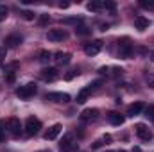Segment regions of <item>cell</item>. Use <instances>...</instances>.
<instances>
[{
	"instance_id": "obj_13",
	"label": "cell",
	"mask_w": 154,
	"mask_h": 152,
	"mask_svg": "<svg viewBox=\"0 0 154 152\" xmlns=\"http://www.w3.org/2000/svg\"><path fill=\"white\" fill-rule=\"evenodd\" d=\"M47 99H48V100H54V102H68V100H70V95H68V93L52 91V93H47Z\"/></svg>"
},
{
	"instance_id": "obj_5",
	"label": "cell",
	"mask_w": 154,
	"mask_h": 152,
	"mask_svg": "<svg viewBox=\"0 0 154 152\" xmlns=\"http://www.w3.org/2000/svg\"><path fill=\"white\" fill-rule=\"evenodd\" d=\"M118 54H120V57H124V59H129L131 57V54H133V45L129 43V39H122V41H118Z\"/></svg>"
},
{
	"instance_id": "obj_12",
	"label": "cell",
	"mask_w": 154,
	"mask_h": 152,
	"mask_svg": "<svg viewBox=\"0 0 154 152\" xmlns=\"http://www.w3.org/2000/svg\"><path fill=\"white\" fill-rule=\"evenodd\" d=\"M99 118V109L95 108H90V109H84L81 113V120L82 122H91V120H97Z\"/></svg>"
},
{
	"instance_id": "obj_14",
	"label": "cell",
	"mask_w": 154,
	"mask_h": 152,
	"mask_svg": "<svg viewBox=\"0 0 154 152\" xmlns=\"http://www.w3.org/2000/svg\"><path fill=\"white\" fill-rule=\"evenodd\" d=\"M4 43H5V48H14V47H18L22 43V36L20 34H9Z\"/></svg>"
},
{
	"instance_id": "obj_7",
	"label": "cell",
	"mask_w": 154,
	"mask_h": 152,
	"mask_svg": "<svg viewBox=\"0 0 154 152\" xmlns=\"http://www.w3.org/2000/svg\"><path fill=\"white\" fill-rule=\"evenodd\" d=\"M77 149V141L74 140V134H66L63 138V143H61V150L63 152H70Z\"/></svg>"
},
{
	"instance_id": "obj_3",
	"label": "cell",
	"mask_w": 154,
	"mask_h": 152,
	"mask_svg": "<svg viewBox=\"0 0 154 152\" xmlns=\"http://www.w3.org/2000/svg\"><path fill=\"white\" fill-rule=\"evenodd\" d=\"M39 129H41V122H39L38 118L29 116V118L25 120V134H27V136H34Z\"/></svg>"
},
{
	"instance_id": "obj_2",
	"label": "cell",
	"mask_w": 154,
	"mask_h": 152,
	"mask_svg": "<svg viewBox=\"0 0 154 152\" xmlns=\"http://www.w3.org/2000/svg\"><path fill=\"white\" fill-rule=\"evenodd\" d=\"M99 84H100V81H95V82L88 84L86 88H82V90H81V91L77 93V104H84V102L88 100L90 93H91V91H95V90L99 88Z\"/></svg>"
},
{
	"instance_id": "obj_9",
	"label": "cell",
	"mask_w": 154,
	"mask_h": 152,
	"mask_svg": "<svg viewBox=\"0 0 154 152\" xmlns=\"http://www.w3.org/2000/svg\"><path fill=\"white\" fill-rule=\"evenodd\" d=\"M7 131H9L13 136H20V132H22V123H20V120H18V118L7 120Z\"/></svg>"
},
{
	"instance_id": "obj_32",
	"label": "cell",
	"mask_w": 154,
	"mask_h": 152,
	"mask_svg": "<svg viewBox=\"0 0 154 152\" xmlns=\"http://www.w3.org/2000/svg\"><path fill=\"white\" fill-rule=\"evenodd\" d=\"M59 5H61V7H63V9H66V7H68V5H70V4H68V2H61V4H59Z\"/></svg>"
},
{
	"instance_id": "obj_10",
	"label": "cell",
	"mask_w": 154,
	"mask_h": 152,
	"mask_svg": "<svg viewBox=\"0 0 154 152\" xmlns=\"http://www.w3.org/2000/svg\"><path fill=\"white\" fill-rule=\"evenodd\" d=\"M61 131H63V125H61V123H54V125L45 132V140H56V138L61 134Z\"/></svg>"
},
{
	"instance_id": "obj_21",
	"label": "cell",
	"mask_w": 154,
	"mask_h": 152,
	"mask_svg": "<svg viewBox=\"0 0 154 152\" xmlns=\"http://www.w3.org/2000/svg\"><path fill=\"white\" fill-rule=\"evenodd\" d=\"M5 131H7V122L0 120V141L5 140Z\"/></svg>"
},
{
	"instance_id": "obj_20",
	"label": "cell",
	"mask_w": 154,
	"mask_h": 152,
	"mask_svg": "<svg viewBox=\"0 0 154 152\" xmlns=\"http://www.w3.org/2000/svg\"><path fill=\"white\" fill-rule=\"evenodd\" d=\"M90 32H91V29H88V27H84V25L75 27V34H77V36H88Z\"/></svg>"
},
{
	"instance_id": "obj_15",
	"label": "cell",
	"mask_w": 154,
	"mask_h": 152,
	"mask_svg": "<svg viewBox=\"0 0 154 152\" xmlns=\"http://www.w3.org/2000/svg\"><path fill=\"white\" fill-rule=\"evenodd\" d=\"M70 59H72V56H70L68 52H56V54H54V61H56L57 65H68Z\"/></svg>"
},
{
	"instance_id": "obj_18",
	"label": "cell",
	"mask_w": 154,
	"mask_h": 152,
	"mask_svg": "<svg viewBox=\"0 0 154 152\" xmlns=\"http://www.w3.org/2000/svg\"><path fill=\"white\" fill-rule=\"evenodd\" d=\"M108 120H109L111 125H122L124 123V116L120 113H116V111H111V113L108 114Z\"/></svg>"
},
{
	"instance_id": "obj_17",
	"label": "cell",
	"mask_w": 154,
	"mask_h": 152,
	"mask_svg": "<svg viewBox=\"0 0 154 152\" xmlns=\"http://www.w3.org/2000/svg\"><path fill=\"white\" fill-rule=\"evenodd\" d=\"M134 27H136L138 31H145V29L149 27V18H145V16H136V18H134Z\"/></svg>"
},
{
	"instance_id": "obj_28",
	"label": "cell",
	"mask_w": 154,
	"mask_h": 152,
	"mask_svg": "<svg viewBox=\"0 0 154 152\" xmlns=\"http://www.w3.org/2000/svg\"><path fill=\"white\" fill-rule=\"evenodd\" d=\"M140 5H142L143 9H152V7H154V2H140Z\"/></svg>"
},
{
	"instance_id": "obj_22",
	"label": "cell",
	"mask_w": 154,
	"mask_h": 152,
	"mask_svg": "<svg viewBox=\"0 0 154 152\" xmlns=\"http://www.w3.org/2000/svg\"><path fill=\"white\" fill-rule=\"evenodd\" d=\"M50 57H52V56H50V52H47V50H41V52H39V61L47 63V61H48Z\"/></svg>"
},
{
	"instance_id": "obj_24",
	"label": "cell",
	"mask_w": 154,
	"mask_h": 152,
	"mask_svg": "<svg viewBox=\"0 0 154 152\" xmlns=\"http://www.w3.org/2000/svg\"><path fill=\"white\" fill-rule=\"evenodd\" d=\"M82 22V18H63V23H75V27H77V23H81Z\"/></svg>"
},
{
	"instance_id": "obj_29",
	"label": "cell",
	"mask_w": 154,
	"mask_h": 152,
	"mask_svg": "<svg viewBox=\"0 0 154 152\" xmlns=\"http://www.w3.org/2000/svg\"><path fill=\"white\" fill-rule=\"evenodd\" d=\"M45 23H48V14H41L39 16V25H45Z\"/></svg>"
},
{
	"instance_id": "obj_30",
	"label": "cell",
	"mask_w": 154,
	"mask_h": 152,
	"mask_svg": "<svg viewBox=\"0 0 154 152\" xmlns=\"http://www.w3.org/2000/svg\"><path fill=\"white\" fill-rule=\"evenodd\" d=\"M147 84H149L151 88H154V74H149V75H147Z\"/></svg>"
},
{
	"instance_id": "obj_1",
	"label": "cell",
	"mask_w": 154,
	"mask_h": 152,
	"mask_svg": "<svg viewBox=\"0 0 154 152\" xmlns=\"http://www.w3.org/2000/svg\"><path fill=\"white\" fill-rule=\"evenodd\" d=\"M36 91H38V86H36L34 82H27V84H23V86H20V88L16 90V97H20V99L25 100V99L34 97Z\"/></svg>"
},
{
	"instance_id": "obj_11",
	"label": "cell",
	"mask_w": 154,
	"mask_h": 152,
	"mask_svg": "<svg viewBox=\"0 0 154 152\" xmlns=\"http://www.w3.org/2000/svg\"><path fill=\"white\" fill-rule=\"evenodd\" d=\"M57 77H59V74H57L56 68H45V70H41V79H43L45 82H52V81H56Z\"/></svg>"
},
{
	"instance_id": "obj_31",
	"label": "cell",
	"mask_w": 154,
	"mask_h": 152,
	"mask_svg": "<svg viewBox=\"0 0 154 152\" xmlns=\"http://www.w3.org/2000/svg\"><path fill=\"white\" fill-rule=\"evenodd\" d=\"M4 57H5V47L0 48V68H2V63H4Z\"/></svg>"
},
{
	"instance_id": "obj_19",
	"label": "cell",
	"mask_w": 154,
	"mask_h": 152,
	"mask_svg": "<svg viewBox=\"0 0 154 152\" xmlns=\"http://www.w3.org/2000/svg\"><path fill=\"white\" fill-rule=\"evenodd\" d=\"M86 7H88V11H91V13H99V11L102 9V2H97V0H95V2H90Z\"/></svg>"
},
{
	"instance_id": "obj_8",
	"label": "cell",
	"mask_w": 154,
	"mask_h": 152,
	"mask_svg": "<svg viewBox=\"0 0 154 152\" xmlns=\"http://www.w3.org/2000/svg\"><path fill=\"white\" fill-rule=\"evenodd\" d=\"M47 38H48V41H52V43H57V41L66 39V32L63 29H52V31L47 32Z\"/></svg>"
},
{
	"instance_id": "obj_23",
	"label": "cell",
	"mask_w": 154,
	"mask_h": 152,
	"mask_svg": "<svg viewBox=\"0 0 154 152\" xmlns=\"http://www.w3.org/2000/svg\"><path fill=\"white\" fill-rule=\"evenodd\" d=\"M7 13H9V9H7L5 5L0 4V22H4V20L7 18Z\"/></svg>"
},
{
	"instance_id": "obj_27",
	"label": "cell",
	"mask_w": 154,
	"mask_h": 152,
	"mask_svg": "<svg viewBox=\"0 0 154 152\" xmlns=\"http://www.w3.org/2000/svg\"><path fill=\"white\" fill-rule=\"evenodd\" d=\"M23 18L25 20H34V13L32 11H23Z\"/></svg>"
},
{
	"instance_id": "obj_4",
	"label": "cell",
	"mask_w": 154,
	"mask_h": 152,
	"mask_svg": "<svg viewBox=\"0 0 154 152\" xmlns=\"http://www.w3.org/2000/svg\"><path fill=\"white\" fill-rule=\"evenodd\" d=\"M134 132H136V136H138L140 140H143V141H149V140L152 138V132H151V129H149L145 123H136V125H134Z\"/></svg>"
},
{
	"instance_id": "obj_25",
	"label": "cell",
	"mask_w": 154,
	"mask_h": 152,
	"mask_svg": "<svg viewBox=\"0 0 154 152\" xmlns=\"http://www.w3.org/2000/svg\"><path fill=\"white\" fill-rule=\"evenodd\" d=\"M14 79H16V75H14V72H7V74H5V82L13 84V82H14Z\"/></svg>"
},
{
	"instance_id": "obj_26",
	"label": "cell",
	"mask_w": 154,
	"mask_h": 152,
	"mask_svg": "<svg viewBox=\"0 0 154 152\" xmlns=\"http://www.w3.org/2000/svg\"><path fill=\"white\" fill-rule=\"evenodd\" d=\"M145 113H147V116H149V118L154 122V106H149V108L145 109Z\"/></svg>"
},
{
	"instance_id": "obj_16",
	"label": "cell",
	"mask_w": 154,
	"mask_h": 152,
	"mask_svg": "<svg viewBox=\"0 0 154 152\" xmlns=\"http://www.w3.org/2000/svg\"><path fill=\"white\" fill-rule=\"evenodd\" d=\"M142 111H143V104L142 102H134V104H131L127 108V116H136V114H140Z\"/></svg>"
},
{
	"instance_id": "obj_6",
	"label": "cell",
	"mask_w": 154,
	"mask_h": 152,
	"mask_svg": "<svg viewBox=\"0 0 154 152\" xmlns=\"http://www.w3.org/2000/svg\"><path fill=\"white\" fill-rule=\"evenodd\" d=\"M100 48H102V41L100 39H95V41L84 45V54L90 56V57H93V56H97L100 52Z\"/></svg>"
}]
</instances>
